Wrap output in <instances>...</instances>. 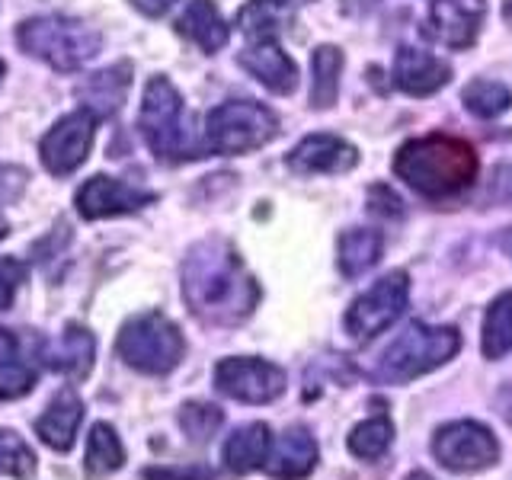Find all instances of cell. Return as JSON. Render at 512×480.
<instances>
[{
  "mask_svg": "<svg viewBox=\"0 0 512 480\" xmlns=\"http://www.w3.org/2000/svg\"><path fill=\"white\" fill-rule=\"evenodd\" d=\"M183 298L205 324L231 327L253 314L260 288L231 244L202 240L183 263Z\"/></svg>",
  "mask_w": 512,
  "mask_h": 480,
  "instance_id": "cell-1",
  "label": "cell"
},
{
  "mask_svg": "<svg viewBox=\"0 0 512 480\" xmlns=\"http://www.w3.org/2000/svg\"><path fill=\"white\" fill-rule=\"evenodd\" d=\"M477 154L468 141L452 135H426L400 144L394 154V173L410 189L429 199H445L464 192L477 180Z\"/></svg>",
  "mask_w": 512,
  "mask_h": 480,
  "instance_id": "cell-2",
  "label": "cell"
},
{
  "mask_svg": "<svg viewBox=\"0 0 512 480\" xmlns=\"http://www.w3.org/2000/svg\"><path fill=\"white\" fill-rule=\"evenodd\" d=\"M138 132L160 160H173L176 164V160L202 157L199 144H192L183 96L167 77H151L148 87H144L138 109Z\"/></svg>",
  "mask_w": 512,
  "mask_h": 480,
  "instance_id": "cell-3",
  "label": "cell"
},
{
  "mask_svg": "<svg viewBox=\"0 0 512 480\" xmlns=\"http://www.w3.org/2000/svg\"><path fill=\"white\" fill-rule=\"evenodd\" d=\"M16 42L26 55L45 61L55 71H77L96 58L103 36L84 20L71 16H36L16 29Z\"/></svg>",
  "mask_w": 512,
  "mask_h": 480,
  "instance_id": "cell-4",
  "label": "cell"
},
{
  "mask_svg": "<svg viewBox=\"0 0 512 480\" xmlns=\"http://www.w3.org/2000/svg\"><path fill=\"white\" fill-rule=\"evenodd\" d=\"M461 349V336L455 327H426V324H410L397 340L384 349L378 378L391 384L413 381L432 368L445 365L448 359Z\"/></svg>",
  "mask_w": 512,
  "mask_h": 480,
  "instance_id": "cell-5",
  "label": "cell"
},
{
  "mask_svg": "<svg viewBox=\"0 0 512 480\" xmlns=\"http://www.w3.org/2000/svg\"><path fill=\"white\" fill-rule=\"evenodd\" d=\"M119 356L144 375H167L180 365L186 343L170 317L148 311L125 320L119 330Z\"/></svg>",
  "mask_w": 512,
  "mask_h": 480,
  "instance_id": "cell-6",
  "label": "cell"
},
{
  "mask_svg": "<svg viewBox=\"0 0 512 480\" xmlns=\"http://www.w3.org/2000/svg\"><path fill=\"white\" fill-rule=\"evenodd\" d=\"M279 132V119L256 100H228L205 119V148L215 154H250Z\"/></svg>",
  "mask_w": 512,
  "mask_h": 480,
  "instance_id": "cell-7",
  "label": "cell"
},
{
  "mask_svg": "<svg viewBox=\"0 0 512 480\" xmlns=\"http://www.w3.org/2000/svg\"><path fill=\"white\" fill-rule=\"evenodd\" d=\"M407 292H410L407 272L394 269L384 279H378L365 295L352 301V308L346 314V330L352 333V340L368 343V340H375L381 330H388L394 320L404 314Z\"/></svg>",
  "mask_w": 512,
  "mask_h": 480,
  "instance_id": "cell-8",
  "label": "cell"
},
{
  "mask_svg": "<svg viewBox=\"0 0 512 480\" xmlns=\"http://www.w3.org/2000/svg\"><path fill=\"white\" fill-rule=\"evenodd\" d=\"M432 455L448 471L471 474V471H487L500 458V442L484 423L474 420H458L442 426L432 436Z\"/></svg>",
  "mask_w": 512,
  "mask_h": 480,
  "instance_id": "cell-9",
  "label": "cell"
},
{
  "mask_svg": "<svg viewBox=\"0 0 512 480\" xmlns=\"http://www.w3.org/2000/svg\"><path fill=\"white\" fill-rule=\"evenodd\" d=\"M215 388L244 404H269L285 391V372L266 359L234 356L215 365Z\"/></svg>",
  "mask_w": 512,
  "mask_h": 480,
  "instance_id": "cell-10",
  "label": "cell"
},
{
  "mask_svg": "<svg viewBox=\"0 0 512 480\" xmlns=\"http://www.w3.org/2000/svg\"><path fill=\"white\" fill-rule=\"evenodd\" d=\"M93 135H96V112L90 109H77L71 116L58 119V125L39 144V157L45 170L55 176H68L77 167H84V160L90 157L93 148Z\"/></svg>",
  "mask_w": 512,
  "mask_h": 480,
  "instance_id": "cell-11",
  "label": "cell"
},
{
  "mask_svg": "<svg viewBox=\"0 0 512 480\" xmlns=\"http://www.w3.org/2000/svg\"><path fill=\"white\" fill-rule=\"evenodd\" d=\"M157 196L148 189H138L116 176H90V180L77 189V212L87 221H100V218H116V215H132L138 208L151 205Z\"/></svg>",
  "mask_w": 512,
  "mask_h": 480,
  "instance_id": "cell-12",
  "label": "cell"
},
{
  "mask_svg": "<svg viewBox=\"0 0 512 480\" xmlns=\"http://www.w3.org/2000/svg\"><path fill=\"white\" fill-rule=\"evenodd\" d=\"M484 10V0H432L426 32L445 48H471Z\"/></svg>",
  "mask_w": 512,
  "mask_h": 480,
  "instance_id": "cell-13",
  "label": "cell"
},
{
  "mask_svg": "<svg viewBox=\"0 0 512 480\" xmlns=\"http://www.w3.org/2000/svg\"><path fill=\"white\" fill-rule=\"evenodd\" d=\"M359 164V151L336 135H308L288 154L295 173H346Z\"/></svg>",
  "mask_w": 512,
  "mask_h": 480,
  "instance_id": "cell-14",
  "label": "cell"
},
{
  "mask_svg": "<svg viewBox=\"0 0 512 480\" xmlns=\"http://www.w3.org/2000/svg\"><path fill=\"white\" fill-rule=\"evenodd\" d=\"M452 80V68L439 55L423 52V48L404 45L394 58V87L410 96H429L442 90Z\"/></svg>",
  "mask_w": 512,
  "mask_h": 480,
  "instance_id": "cell-15",
  "label": "cell"
},
{
  "mask_svg": "<svg viewBox=\"0 0 512 480\" xmlns=\"http://www.w3.org/2000/svg\"><path fill=\"white\" fill-rule=\"evenodd\" d=\"M240 68L247 74H253L266 90L272 93H292L298 84V68L295 61L282 52V45L276 39H263V42H253L250 48L240 52Z\"/></svg>",
  "mask_w": 512,
  "mask_h": 480,
  "instance_id": "cell-16",
  "label": "cell"
},
{
  "mask_svg": "<svg viewBox=\"0 0 512 480\" xmlns=\"http://www.w3.org/2000/svg\"><path fill=\"white\" fill-rule=\"evenodd\" d=\"M317 464V442L308 429L292 426L285 429L282 436L272 442L269 458H266V471L279 480H301L314 471Z\"/></svg>",
  "mask_w": 512,
  "mask_h": 480,
  "instance_id": "cell-17",
  "label": "cell"
},
{
  "mask_svg": "<svg viewBox=\"0 0 512 480\" xmlns=\"http://www.w3.org/2000/svg\"><path fill=\"white\" fill-rule=\"evenodd\" d=\"M93 356H96L93 333L80 324H68L64 333H58V340L45 349V365L68 378H84L93 368Z\"/></svg>",
  "mask_w": 512,
  "mask_h": 480,
  "instance_id": "cell-18",
  "label": "cell"
},
{
  "mask_svg": "<svg viewBox=\"0 0 512 480\" xmlns=\"http://www.w3.org/2000/svg\"><path fill=\"white\" fill-rule=\"evenodd\" d=\"M80 420H84V404H80V397L68 388V391H61L52 404H48V410L36 420V432L48 448H55V452H68V448L74 445Z\"/></svg>",
  "mask_w": 512,
  "mask_h": 480,
  "instance_id": "cell-19",
  "label": "cell"
},
{
  "mask_svg": "<svg viewBox=\"0 0 512 480\" xmlns=\"http://www.w3.org/2000/svg\"><path fill=\"white\" fill-rule=\"evenodd\" d=\"M272 448V436L266 423H247L231 432V439L224 442V468L231 474H250L263 468Z\"/></svg>",
  "mask_w": 512,
  "mask_h": 480,
  "instance_id": "cell-20",
  "label": "cell"
},
{
  "mask_svg": "<svg viewBox=\"0 0 512 480\" xmlns=\"http://www.w3.org/2000/svg\"><path fill=\"white\" fill-rule=\"evenodd\" d=\"M176 26H180V32L189 42H196L208 55L228 45V23L221 20V13L212 0H192Z\"/></svg>",
  "mask_w": 512,
  "mask_h": 480,
  "instance_id": "cell-21",
  "label": "cell"
},
{
  "mask_svg": "<svg viewBox=\"0 0 512 480\" xmlns=\"http://www.w3.org/2000/svg\"><path fill=\"white\" fill-rule=\"evenodd\" d=\"M311 106L330 109L340 93V74H343V52L336 45H320L311 58Z\"/></svg>",
  "mask_w": 512,
  "mask_h": 480,
  "instance_id": "cell-22",
  "label": "cell"
},
{
  "mask_svg": "<svg viewBox=\"0 0 512 480\" xmlns=\"http://www.w3.org/2000/svg\"><path fill=\"white\" fill-rule=\"evenodd\" d=\"M378 260H381V234L378 231L356 228V231H346L340 237V269H343V276L359 279Z\"/></svg>",
  "mask_w": 512,
  "mask_h": 480,
  "instance_id": "cell-23",
  "label": "cell"
},
{
  "mask_svg": "<svg viewBox=\"0 0 512 480\" xmlns=\"http://www.w3.org/2000/svg\"><path fill=\"white\" fill-rule=\"evenodd\" d=\"M125 461V448L116 436V429L109 423H96L90 429V439H87V458H84V468L93 477H103L119 471Z\"/></svg>",
  "mask_w": 512,
  "mask_h": 480,
  "instance_id": "cell-24",
  "label": "cell"
},
{
  "mask_svg": "<svg viewBox=\"0 0 512 480\" xmlns=\"http://www.w3.org/2000/svg\"><path fill=\"white\" fill-rule=\"evenodd\" d=\"M461 103L477 119H496L509 109L512 93L500 80H471V84L461 90Z\"/></svg>",
  "mask_w": 512,
  "mask_h": 480,
  "instance_id": "cell-25",
  "label": "cell"
},
{
  "mask_svg": "<svg viewBox=\"0 0 512 480\" xmlns=\"http://www.w3.org/2000/svg\"><path fill=\"white\" fill-rule=\"evenodd\" d=\"M512 346V292L500 295L484 317V356L503 359Z\"/></svg>",
  "mask_w": 512,
  "mask_h": 480,
  "instance_id": "cell-26",
  "label": "cell"
},
{
  "mask_svg": "<svg viewBox=\"0 0 512 480\" xmlns=\"http://www.w3.org/2000/svg\"><path fill=\"white\" fill-rule=\"evenodd\" d=\"M394 442V426L384 416H372V420L359 423L349 432V452L362 461H375L391 448Z\"/></svg>",
  "mask_w": 512,
  "mask_h": 480,
  "instance_id": "cell-27",
  "label": "cell"
},
{
  "mask_svg": "<svg viewBox=\"0 0 512 480\" xmlns=\"http://www.w3.org/2000/svg\"><path fill=\"white\" fill-rule=\"evenodd\" d=\"M125 90H128V64H119V68L93 74L84 93L90 106H96L100 112H116L125 100Z\"/></svg>",
  "mask_w": 512,
  "mask_h": 480,
  "instance_id": "cell-28",
  "label": "cell"
},
{
  "mask_svg": "<svg viewBox=\"0 0 512 480\" xmlns=\"http://www.w3.org/2000/svg\"><path fill=\"white\" fill-rule=\"evenodd\" d=\"M36 471V455L32 448L16 436L13 429H0V474L29 477Z\"/></svg>",
  "mask_w": 512,
  "mask_h": 480,
  "instance_id": "cell-29",
  "label": "cell"
},
{
  "mask_svg": "<svg viewBox=\"0 0 512 480\" xmlns=\"http://www.w3.org/2000/svg\"><path fill=\"white\" fill-rule=\"evenodd\" d=\"M224 413L215 404H186L180 410V426L192 442H208L221 429Z\"/></svg>",
  "mask_w": 512,
  "mask_h": 480,
  "instance_id": "cell-30",
  "label": "cell"
},
{
  "mask_svg": "<svg viewBox=\"0 0 512 480\" xmlns=\"http://www.w3.org/2000/svg\"><path fill=\"white\" fill-rule=\"evenodd\" d=\"M237 26L244 29V36H250L253 42L276 39V7H272V0H250V4L240 10Z\"/></svg>",
  "mask_w": 512,
  "mask_h": 480,
  "instance_id": "cell-31",
  "label": "cell"
},
{
  "mask_svg": "<svg viewBox=\"0 0 512 480\" xmlns=\"http://www.w3.org/2000/svg\"><path fill=\"white\" fill-rule=\"evenodd\" d=\"M26 263L13 260V256H0V311H7L13 298H16V288L26 282Z\"/></svg>",
  "mask_w": 512,
  "mask_h": 480,
  "instance_id": "cell-32",
  "label": "cell"
},
{
  "mask_svg": "<svg viewBox=\"0 0 512 480\" xmlns=\"http://www.w3.org/2000/svg\"><path fill=\"white\" fill-rule=\"evenodd\" d=\"M32 384H36V375L29 372L23 365H4L0 368V400H13V397H23L32 391Z\"/></svg>",
  "mask_w": 512,
  "mask_h": 480,
  "instance_id": "cell-33",
  "label": "cell"
},
{
  "mask_svg": "<svg viewBox=\"0 0 512 480\" xmlns=\"http://www.w3.org/2000/svg\"><path fill=\"white\" fill-rule=\"evenodd\" d=\"M144 480H215V474L202 464H170V468H148Z\"/></svg>",
  "mask_w": 512,
  "mask_h": 480,
  "instance_id": "cell-34",
  "label": "cell"
},
{
  "mask_svg": "<svg viewBox=\"0 0 512 480\" xmlns=\"http://www.w3.org/2000/svg\"><path fill=\"white\" fill-rule=\"evenodd\" d=\"M29 173L20 167H10V164H0V205H10L23 196Z\"/></svg>",
  "mask_w": 512,
  "mask_h": 480,
  "instance_id": "cell-35",
  "label": "cell"
},
{
  "mask_svg": "<svg viewBox=\"0 0 512 480\" xmlns=\"http://www.w3.org/2000/svg\"><path fill=\"white\" fill-rule=\"evenodd\" d=\"M176 0H132V7L141 10L144 16H164Z\"/></svg>",
  "mask_w": 512,
  "mask_h": 480,
  "instance_id": "cell-36",
  "label": "cell"
},
{
  "mask_svg": "<svg viewBox=\"0 0 512 480\" xmlns=\"http://www.w3.org/2000/svg\"><path fill=\"white\" fill-rule=\"evenodd\" d=\"M16 362V340H13V333L7 327H0V368Z\"/></svg>",
  "mask_w": 512,
  "mask_h": 480,
  "instance_id": "cell-37",
  "label": "cell"
},
{
  "mask_svg": "<svg viewBox=\"0 0 512 480\" xmlns=\"http://www.w3.org/2000/svg\"><path fill=\"white\" fill-rule=\"evenodd\" d=\"M503 16H506V23L512 26V0H503Z\"/></svg>",
  "mask_w": 512,
  "mask_h": 480,
  "instance_id": "cell-38",
  "label": "cell"
},
{
  "mask_svg": "<svg viewBox=\"0 0 512 480\" xmlns=\"http://www.w3.org/2000/svg\"><path fill=\"white\" fill-rule=\"evenodd\" d=\"M503 247H506V253L512 256V228L506 231V237H503Z\"/></svg>",
  "mask_w": 512,
  "mask_h": 480,
  "instance_id": "cell-39",
  "label": "cell"
},
{
  "mask_svg": "<svg viewBox=\"0 0 512 480\" xmlns=\"http://www.w3.org/2000/svg\"><path fill=\"white\" fill-rule=\"evenodd\" d=\"M407 480H432V477H429L426 471H413V474H410Z\"/></svg>",
  "mask_w": 512,
  "mask_h": 480,
  "instance_id": "cell-40",
  "label": "cell"
},
{
  "mask_svg": "<svg viewBox=\"0 0 512 480\" xmlns=\"http://www.w3.org/2000/svg\"><path fill=\"white\" fill-rule=\"evenodd\" d=\"M7 234V221H4V215H0V237Z\"/></svg>",
  "mask_w": 512,
  "mask_h": 480,
  "instance_id": "cell-41",
  "label": "cell"
},
{
  "mask_svg": "<svg viewBox=\"0 0 512 480\" xmlns=\"http://www.w3.org/2000/svg\"><path fill=\"white\" fill-rule=\"evenodd\" d=\"M4 74H7V64H4V58H0V80H4Z\"/></svg>",
  "mask_w": 512,
  "mask_h": 480,
  "instance_id": "cell-42",
  "label": "cell"
},
{
  "mask_svg": "<svg viewBox=\"0 0 512 480\" xmlns=\"http://www.w3.org/2000/svg\"><path fill=\"white\" fill-rule=\"evenodd\" d=\"M272 4H285V0H272Z\"/></svg>",
  "mask_w": 512,
  "mask_h": 480,
  "instance_id": "cell-43",
  "label": "cell"
}]
</instances>
